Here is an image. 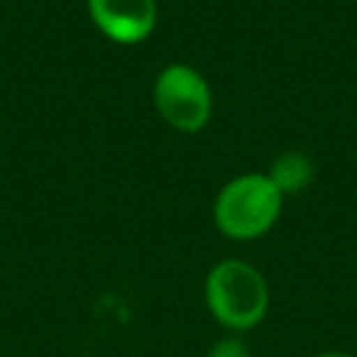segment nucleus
<instances>
[{"instance_id":"f257e3e1","label":"nucleus","mask_w":357,"mask_h":357,"mask_svg":"<svg viewBox=\"0 0 357 357\" xmlns=\"http://www.w3.org/2000/svg\"><path fill=\"white\" fill-rule=\"evenodd\" d=\"M206 303L220 326L243 333L259 326L267 316L269 287L252 264L225 259L206 279Z\"/></svg>"},{"instance_id":"0eeeda50","label":"nucleus","mask_w":357,"mask_h":357,"mask_svg":"<svg viewBox=\"0 0 357 357\" xmlns=\"http://www.w3.org/2000/svg\"><path fill=\"white\" fill-rule=\"evenodd\" d=\"M313 357H355V355H347V352H340V350H326V352H318Z\"/></svg>"},{"instance_id":"f03ea898","label":"nucleus","mask_w":357,"mask_h":357,"mask_svg":"<svg viewBox=\"0 0 357 357\" xmlns=\"http://www.w3.org/2000/svg\"><path fill=\"white\" fill-rule=\"evenodd\" d=\"M284 194L267 174H245L233 178L215 201V223L233 240L264 235L282 213Z\"/></svg>"},{"instance_id":"39448f33","label":"nucleus","mask_w":357,"mask_h":357,"mask_svg":"<svg viewBox=\"0 0 357 357\" xmlns=\"http://www.w3.org/2000/svg\"><path fill=\"white\" fill-rule=\"evenodd\" d=\"M282 194H296L313 178V164L306 154L287 152L272 164V172L267 174Z\"/></svg>"},{"instance_id":"423d86ee","label":"nucleus","mask_w":357,"mask_h":357,"mask_svg":"<svg viewBox=\"0 0 357 357\" xmlns=\"http://www.w3.org/2000/svg\"><path fill=\"white\" fill-rule=\"evenodd\" d=\"M206 357H250V347L245 345V340L230 335L215 342Z\"/></svg>"},{"instance_id":"7ed1b4c3","label":"nucleus","mask_w":357,"mask_h":357,"mask_svg":"<svg viewBox=\"0 0 357 357\" xmlns=\"http://www.w3.org/2000/svg\"><path fill=\"white\" fill-rule=\"evenodd\" d=\"M154 105L172 128L181 132H196L208 123L213 98L199 71L186 64H174L157 76Z\"/></svg>"},{"instance_id":"20e7f679","label":"nucleus","mask_w":357,"mask_h":357,"mask_svg":"<svg viewBox=\"0 0 357 357\" xmlns=\"http://www.w3.org/2000/svg\"><path fill=\"white\" fill-rule=\"evenodd\" d=\"M93 25L120 45H137L152 35L157 25L154 0H89Z\"/></svg>"}]
</instances>
